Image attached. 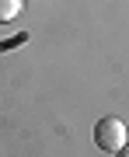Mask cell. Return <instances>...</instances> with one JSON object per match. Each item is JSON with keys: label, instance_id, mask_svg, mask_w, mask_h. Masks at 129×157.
<instances>
[{"label": "cell", "instance_id": "6da1fadb", "mask_svg": "<svg viewBox=\"0 0 129 157\" xmlns=\"http://www.w3.org/2000/svg\"><path fill=\"white\" fill-rule=\"evenodd\" d=\"M126 140H129V133H126V122H122V119L105 115V119H98V122H94V143L101 147V150L115 154Z\"/></svg>", "mask_w": 129, "mask_h": 157}, {"label": "cell", "instance_id": "7a4b0ae2", "mask_svg": "<svg viewBox=\"0 0 129 157\" xmlns=\"http://www.w3.org/2000/svg\"><path fill=\"white\" fill-rule=\"evenodd\" d=\"M21 4H25V0H0V25L14 21V17L21 14Z\"/></svg>", "mask_w": 129, "mask_h": 157}, {"label": "cell", "instance_id": "3957f363", "mask_svg": "<svg viewBox=\"0 0 129 157\" xmlns=\"http://www.w3.org/2000/svg\"><path fill=\"white\" fill-rule=\"evenodd\" d=\"M115 154H119V157H129V140H126L122 147H119V150H115Z\"/></svg>", "mask_w": 129, "mask_h": 157}]
</instances>
